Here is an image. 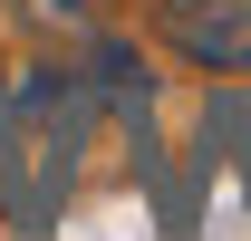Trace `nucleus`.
I'll list each match as a JSON object with an SVG mask.
<instances>
[{"mask_svg":"<svg viewBox=\"0 0 251 241\" xmlns=\"http://www.w3.org/2000/svg\"><path fill=\"white\" fill-rule=\"evenodd\" d=\"M97 116H106V87L87 58L0 96V222L10 232H58L68 183H77V145Z\"/></svg>","mask_w":251,"mask_h":241,"instance_id":"nucleus-1","label":"nucleus"},{"mask_svg":"<svg viewBox=\"0 0 251 241\" xmlns=\"http://www.w3.org/2000/svg\"><path fill=\"white\" fill-rule=\"evenodd\" d=\"M155 29L193 68H251V0H155Z\"/></svg>","mask_w":251,"mask_h":241,"instance_id":"nucleus-2","label":"nucleus"},{"mask_svg":"<svg viewBox=\"0 0 251 241\" xmlns=\"http://www.w3.org/2000/svg\"><path fill=\"white\" fill-rule=\"evenodd\" d=\"M10 10H20L29 29H97L116 0H10Z\"/></svg>","mask_w":251,"mask_h":241,"instance_id":"nucleus-3","label":"nucleus"}]
</instances>
